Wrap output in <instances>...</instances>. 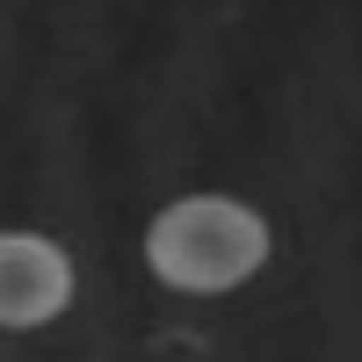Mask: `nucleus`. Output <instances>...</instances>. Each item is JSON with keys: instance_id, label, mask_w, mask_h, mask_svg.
<instances>
[{"instance_id": "f03ea898", "label": "nucleus", "mask_w": 362, "mask_h": 362, "mask_svg": "<svg viewBox=\"0 0 362 362\" xmlns=\"http://www.w3.org/2000/svg\"><path fill=\"white\" fill-rule=\"evenodd\" d=\"M73 305V261L37 232H0V326H44Z\"/></svg>"}, {"instance_id": "f257e3e1", "label": "nucleus", "mask_w": 362, "mask_h": 362, "mask_svg": "<svg viewBox=\"0 0 362 362\" xmlns=\"http://www.w3.org/2000/svg\"><path fill=\"white\" fill-rule=\"evenodd\" d=\"M145 261H153V276L167 290L225 297L268 261V225H261V210L232 203V196H181L153 218Z\"/></svg>"}]
</instances>
